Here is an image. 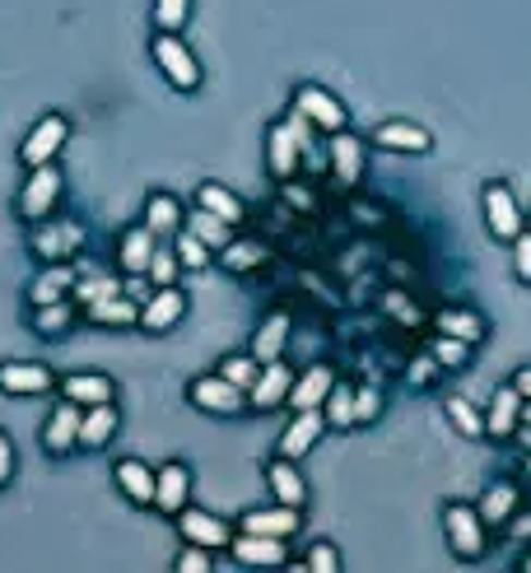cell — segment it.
<instances>
[{"mask_svg":"<svg viewBox=\"0 0 531 573\" xmlns=\"http://www.w3.org/2000/svg\"><path fill=\"white\" fill-rule=\"evenodd\" d=\"M154 61H159V71L168 75V84H178V89H196L201 84V65L178 33H159V38H154Z\"/></svg>","mask_w":531,"mask_h":573,"instance_id":"6da1fadb","label":"cell"},{"mask_svg":"<svg viewBox=\"0 0 531 573\" xmlns=\"http://www.w3.org/2000/svg\"><path fill=\"white\" fill-rule=\"evenodd\" d=\"M443 532H448V546L461 554V560H475V554L485 550V523L475 509H467V503H452V509L443 513Z\"/></svg>","mask_w":531,"mask_h":573,"instance_id":"7a4b0ae2","label":"cell"},{"mask_svg":"<svg viewBox=\"0 0 531 573\" xmlns=\"http://www.w3.org/2000/svg\"><path fill=\"white\" fill-rule=\"evenodd\" d=\"M57 196H61L57 164H38V168H33V178L24 182V191H20V211L28 219H43L47 211H57Z\"/></svg>","mask_w":531,"mask_h":573,"instance_id":"3957f363","label":"cell"},{"mask_svg":"<svg viewBox=\"0 0 531 573\" xmlns=\"http://www.w3.org/2000/svg\"><path fill=\"white\" fill-rule=\"evenodd\" d=\"M485 224H490V234L499 242H512L522 234V211H518V201H512V191L504 182L485 187Z\"/></svg>","mask_w":531,"mask_h":573,"instance_id":"277c9868","label":"cell"},{"mask_svg":"<svg viewBox=\"0 0 531 573\" xmlns=\"http://www.w3.org/2000/svg\"><path fill=\"white\" fill-rule=\"evenodd\" d=\"M178 527H182V536H186V546L219 550V546L233 541V532H229L225 517H215V513H205V509H182V513H178Z\"/></svg>","mask_w":531,"mask_h":573,"instance_id":"5b68a950","label":"cell"},{"mask_svg":"<svg viewBox=\"0 0 531 573\" xmlns=\"http://www.w3.org/2000/svg\"><path fill=\"white\" fill-rule=\"evenodd\" d=\"M294 108L313 121L317 131H346V108H340V103L327 94V89H317V84H303V89L294 94Z\"/></svg>","mask_w":531,"mask_h":573,"instance_id":"8992f818","label":"cell"},{"mask_svg":"<svg viewBox=\"0 0 531 573\" xmlns=\"http://www.w3.org/2000/svg\"><path fill=\"white\" fill-rule=\"evenodd\" d=\"M192 402L201 410H210V415H238L248 402V392L243 387H233V382L219 373V378H196L192 382Z\"/></svg>","mask_w":531,"mask_h":573,"instance_id":"52a82bcc","label":"cell"},{"mask_svg":"<svg viewBox=\"0 0 531 573\" xmlns=\"http://www.w3.org/2000/svg\"><path fill=\"white\" fill-rule=\"evenodd\" d=\"M322 429H327V415H322L317 406L294 410V425H289V429L280 433V457L299 462L303 453H313V443L322 439Z\"/></svg>","mask_w":531,"mask_h":573,"instance_id":"ba28073f","label":"cell"},{"mask_svg":"<svg viewBox=\"0 0 531 573\" xmlns=\"http://www.w3.org/2000/svg\"><path fill=\"white\" fill-rule=\"evenodd\" d=\"M289 382H294V373L285 369V359L262 363V373H256V382L248 387V406H252V410H276L285 396H289Z\"/></svg>","mask_w":531,"mask_h":573,"instance_id":"9c48e42d","label":"cell"},{"mask_svg":"<svg viewBox=\"0 0 531 573\" xmlns=\"http://www.w3.org/2000/svg\"><path fill=\"white\" fill-rule=\"evenodd\" d=\"M65 135H71V131H65V121H61V117H43L38 127L28 131V141L20 145V159H24L28 168L51 164V159H57V150L65 145Z\"/></svg>","mask_w":531,"mask_h":573,"instance_id":"30bf717a","label":"cell"},{"mask_svg":"<svg viewBox=\"0 0 531 573\" xmlns=\"http://www.w3.org/2000/svg\"><path fill=\"white\" fill-rule=\"evenodd\" d=\"M182 312H186V294L173 289V285H164V289H154L145 299V308H141V318H135V322H141L145 332H168V326L182 322Z\"/></svg>","mask_w":531,"mask_h":573,"instance_id":"8fae6325","label":"cell"},{"mask_svg":"<svg viewBox=\"0 0 531 573\" xmlns=\"http://www.w3.org/2000/svg\"><path fill=\"white\" fill-rule=\"evenodd\" d=\"M186 494H192V476H186V466L168 462L164 471H154V509L159 513H182L186 509Z\"/></svg>","mask_w":531,"mask_h":573,"instance_id":"7c38bea8","label":"cell"},{"mask_svg":"<svg viewBox=\"0 0 531 573\" xmlns=\"http://www.w3.org/2000/svg\"><path fill=\"white\" fill-rule=\"evenodd\" d=\"M233 546V560L238 564H252V569H270V564H285V546L280 536H262V532H243Z\"/></svg>","mask_w":531,"mask_h":573,"instance_id":"4fadbf2b","label":"cell"},{"mask_svg":"<svg viewBox=\"0 0 531 573\" xmlns=\"http://www.w3.org/2000/svg\"><path fill=\"white\" fill-rule=\"evenodd\" d=\"M331 387H336V373L327 369V363H313V369H307L303 378L289 382V396H285V402L294 406V410H307V406H322V402H327Z\"/></svg>","mask_w":531,"mask_h":573,"instance_id":"5bb4252c","label":"cell"},{"mask_svg":"<svg viewBox=\"0 0 531 573\" xmlns=\"http://www.w3.org/2000/svg\"><path fill=\"white\" fill-rule=\"evenodd\" d=\"M33 252L43 262H65L71 252H80V229L75 224H38L33 229Z\"/></svg>","mask_w":531,"mask_h":573,"instance_id":"9a60e30c","label":"cell"},{"mask_svg":"<svg viewBox=\"0 0 531 573\" xmlns=\"http://www.w3.org/2000/svg\"><path fill=\"white\" fill-rule=\"evenodd\" d=\"M80 406L75 402H61L57 410H51L47 420V433H43V447L47 453H71V447H80Z\"/></svg>","mask_w":531,"mask_h":573,"instance_id":"2e32d148","label":"cell"},{"mask_svg":"<svg viewBox=\"0 0 531 573\" xmlns=\"http://www.w3.org/2000/svg\"><path fill=\"white\" fill-rule=\"evenodd\" d=\"M266 159H270V172L276 178H294L299 172V159H303V150L294 141V131H289V121H276L266 135Z\"/></svg>","mask_w":531,"mask_h":573,"instance_id":"e0dca14e","label":"cell"},{"mask_svg":"<svg viewBox=\"0 0 531 573\" xmlns=\"http://www.w3.org/2000/svg\"><path fill=\"white\" fill-rule=\"evenodd\" d=\"M522 425V392L518 387H499L490 402V415H485V433L494 439H508V433H518Z\"/></svg>","mask_w":531,"mask_h":573,"instance_id":"ac0fdd59","label":"cell"},{"mask_svg":"<svg viewBox=\"0 0 531 573\" xmlns=\"http://www.w3.org/2000/svg\"><path fill=\"white\" fill-rule=\"evenodd\" d=\"M51 387V373L43 363H0V392L10 396H43Z\"/></svg>","mask_w":531,"mask_h":573,"instance_id":"d6986e66","label":"cell"},{"mask_svg":"<svg viewBox=\"0 0 531 573\" xmlns=\"http://www.w3.org/2000/svg\"><path fill=\"white\" fill-rule=\"evenodd\" d=\"M331 172H336V182H346V187L364 178V145H359L354 135L331 131Z\"/></svg>","mask_w":531,"mask_h":573,"instance_id":"ffe728a7","label":"cell"},{"mask_svg":"<svg viewBox=\"0 0 531 573\" xmlns=\"http://www.w3.org/2000/svg\"><path fill=\"white\" fill-rule=\"evenodd\" d=\"M112 433H117V410H112V402L84 406V415H80V447H108Z\"/></svg>","mask_w":531,"mask_h":573,"instance_id":"44dd1931","label":"cell"},{"mask_svg":"<svg viewBox=\"0 0 531 573\" xmlns=\"http://www.w3.org/2000/svg\"><path fill=\"white\" fill-rule=\"evenodd\" d=\"M303 527V517H299V509H289V503H280V509H256V513H248L243 517V532H262V536H294Z\"/></svg>","mask_w":531,"mask_h":573,"instance_id":"7402d4cb","label":"cell"},{"mask_svg":"<svg viewBox=\"0 0 531 573\" xmlns=\"http://www.w3.org/2000/svg\"><path fill=\"white\" fill-rule=\"evenodd\" d=\"M71 289H75V271L65 266V262H47V271L28 285V299H33V308H38V303H57V299H65Z\"/></svg>","mask_w":531,"mask_h":573,"instance_id":"603a6c76","label":"cell"},{"mask_svg":"<svg viewBox=\"0 0 531 573\" xmlns=\"http://www.w3.org/2000/svg\"><path fill=\"white\" fill-rule=\"evenodd\" d=\"M373 141H378L383 150H401V154H424V150L434 145L430 131L410 127V121H383V127L373 131Z\"/></svg>","mask_w":531,"mask_h":573,"instance_id":"cb8c5ba5","label":"cell"},{"mask_svg":"<svg viewBox=\"0 0 531 573\" xmlns=\"http://www.w3.org/2000/svg\"><path fill=\"white\" fill-rule=\"evenodd\" d=\"M61 396L75 406H98V402H112V378L102 373H71L61 382Z\"/></svg>","mask_w":531,"mask_h":573,"instance_id":"d4e9b609","label":"cell"},{"mask_svg":"<svg viewBox=\"0 0 531 573\" xmlns=\"http://www.w3.org/2000/svg\"><path fill=\"white\" fill-rule=\"evenodd\" d=\"M434 326L443 336H457V341H467V345H481L485 341V322L475 318L471 308H443L438 318H434Z\"/></svg>","mask_w":531,"mask_h":573,"instance_id":"484cf974","label":"cell"},{"mask_svg":"<svg viewBox=\"0 0 531 573\" xmlns=\"http://www.w3.org/2000/svg\"><path fill=\"white\" fill-rule=\"evenodd\" d=\"M285 345H289V312H270L262 322V332H256V341H252V355L262 363H270V359L285 355Z\"/></svg>","mask_w":531,"mask_h":573,"instance_id":"4316f807","label":"cell"},{"mask_svg":"<svg viewBox=\"0 0 531 573\" xmlns=\"http://www.w3.org/2000/svg\"><path fill=\"white\" fill-rule=\"evenodd\" d=\"M475 513H481L485 527H504L508 517L518 513V490H512V485H490L485 499L475 503Z\"/></svg>","mask_w":531,"mask_h":573,"instance_id":"83f0119b","label":"cell"},{"mask_svg":"<svg viewBox=\"0 0 531 573\" xmlns=\"http://www.w3.org/2000/svg\"><path fill=\"white\" fill-rule=\"evenodd\" d=\"M196 205H201V211H210V215H219L225 224H243V201H238L229 187H219V182H201Z\"/></svg>","mask_w":531,"mask_h":573,"instance_id":"f1b7e54d","label":"cell"},{"mask_svg":"<svg viewBox=\"0 0 531 573\" xmlns=\"http://www.w3.org/2000/svg\"><path fill=\"white\" fill-rule=\"evenodd\" d=\"M154 242H159V238H154L145 224H141V229H126V234H122V242H117V256H122V266H126L131 275H141V271L149 266Z\"/></svg>","mask_w":531,"mask_h":573,"instance_id":"f546056e","label":"cell"},{"mask_svg":"<svg viewBox=\"0 0 531 573\" xmlns=\"http://www.w3.org/2000/svg\"><path fill=\"white\" fill-rule=\"evenodd\" d=\"M178 224H182V205L173 201V196H149L145 201V229L154 234V238H168V234H178Z\"/></svg>","mask_w":531,"mask_h":573,"instance_id":"4dcf8cb0","label":"cell"},{"mask_svg":"<svg viewBox=\"0 0 531 573\" xmlns=\"http://www.w3.org/2000/svg\"><path fill=\"white\" fill-rule=\"evenodd\" d=\"M266 480H270V490H276V499L280 503H289V509H303V499H307V485H303V476L289 466V457L285 462H276L266 471Z\"/></svg>","mask_w":531,"mask_h":573,"instance_id":"1f68e13d","label":"cell"},{"mask_svg":"<svg viewBox=\"0 0 531 573\" xmlns=\"http://www.w3.org/2000/svg\"><path fill=\"white\" fill-rule=\"evenodd\" d=\"M117 485H122V494L135 499V503H149L154 499V471L141 462H117Z\"/></svg>","mask_w":531,"mask_h":573,"instance_id":"d6a6232c","label":"cell"},{"mask_svg":"<svg viewBox=\"0 0 531 573\" xmlns=\"http://www.w3.org/2000/svg\"><path fill=\"white\" fill-rule=\"evenodd\" d=\"M219 262L229 271H256L270 262V248H262V242H225V248H219Z\"/></svg>","mask_w":531,"mask_h":573,"instance_id":"836d02e7","label":"cell"},{"mask_svg":"<svg viewBox=\"0 0 531 573\" xmlns=\"http://www.w3.org/2000/svg\"><path fill=\"white\" fill-rule=\"evenodd\" d=\"M186 229H192V234L205 242V248H225V242H233V224H225V219L210 215V211H192Z\"/></svg>","mask_w":531,"mask_h":573,"instance_id":"e575fe53","label":"cell"},{"mask_svg":"<svg viewBox=\"0 0 531 573\" xmlns=\"http://www.w3.org/2000/svg\"><path fill=\"white\" fill-rule=\"evenodd\" d=\"M89 318L102 322V326H131L135 318H141V312H135L131 299H122V294H108V299L89 303Z\"/></svg>","mask_w":531,"mask_h":573,"instance_id":"d590c367","label":"cell"},{"mask_svg":"<svg viewBox=\"0 0 531 573\" xmlns=\"http://www.w3.org/2000/svg\"><path fill=\"white\" fill-rule=\"evenodd\" d=\"M178 271H182V262H178V252L173 248H159L154 242V256H149V266H145V275H149V285H173L178 280Z\"/></svg>","mask_w":531,"mask_h":573,"instance_id":"8d00e7d4","label":"cell"},{"mask_svg":"<svg viewBox=\"0 0 531 573\" xmlns=\"http://www.w3.org/2000/svg\"><path fill=\"white\" fill-rule=\"evenodd\" d=\"M448 420L467 433V439H481V433H485V415L475 410L471 402H461V396H448Z\"/></svg>","mask_w":531,"mask_h":573,"instance_id":"74e56055","label":"cell"},{"mask_svg":"<svg viewBox=\"0 0 531 573\" xmlns=\"http://www.w3.org/2000/svg\"><path fill=\"white\" fill-rule=\"evenodd\" d=\"M322 415H327V425H354V392L350 387H331L327 402H322Z\"/></svg>","mask_w":531,"mask_h":573,"instance_id":"f35d334b","label":"cell"},{"mask_svg":"<svg viewBox=\"0 0 531 573\" xmlns=\"http://www.w3.org/2000/svg\"><path fill=\"white\" fill-rule=\"evenodd\" d=\"M33 326H38L43 336H61L65 326H71V303L57 299V303H38V318H33Z\"/></svg>","mask_w":531,"mask_h":573,"instance_id":"ab89813d","label":"cell"},{"mask_svg":"<svg viewBox=\"0 0 531 573\" xmlns=\"http://www.w3.org/2000/svg\"><path fill=\"white\" fill-rule=\"evenodd\" d=\"M434 359H438V369H461V363L471 359V345L467 341H457V336H443L438 332V341H434V350H430Z\"/></svg>","mask_w":531,"mask_h":573,"instance_id":"60d3db41","label":"cell"},{"mask_svg":"<svg viewBox=\"0 0 531 573\" xmlns=\"http://www.w3.org/2000/svg\"><path fill=\"white\" fill-rule=\"evenodd\" d=\"M186 10H192V0H154V24L159 33H178L186 24Z\"/></svg>","mask_w":531,"mask_h":573,"instance_id":"b9f144b4","label":"cell"},{"mask_svg":"<svg viewBox=\"0 0 531 573\" xmlns=\"http://www.w3.org/2000/svg\"><path fill=\"white\" fill-rule=\"evenodd\" d=\"M173 252H178V262H182V266H192V271H201L205 262H210V248H205V242H201L192 229H186V234H178Z\"/></svg>","mask_w":531,"mask_h":573,"instance_id":"7bdbcfd3","label":"cell"},{"mask_svg":"<svg viewBox=\"0 0 531 573\" xmlns=\"http://www.w3.org/2000/svg\"><path fill=\"white\" fill-rule=\"evenodd\" d=\"M219 373H225L229 382H233V387H252V382H256V373H262V359H256V355H238V359H225V369H219Z\"/></svg>","mask_w":531,"mask_h":573,"instance_id":"ee69618b","label":"cell"},{"mask_svg":"<svg viewBox=\"0 0 531 573\" xmlns=\"http://www.w3.org/2000/svg\"><path fill=\"white\" fill-rule=\"evenodd\" d=\"M383 410V392L378 387H359L354 392V425H373Z\"/></svg>","mask_w":531,"mask_h":573,"instance_id":"f6af8a7d","label":"cell"},{"mask_svg":"<svg viewBox=\"0 0 531 573\" xmlns=\"http://www.w3.org/2000/svg\"><path fill=\"white\" fill-rule=\"evenodd\" d=\"M108 294H122V285H117V280H75V299L84 308L98 303V299H108Z\"/></svg>","mask_w":531,"mask_h":573,"instance_id":"bcb514c9","label":"cell"},{"mask_svg":"<svg viewBox=\"0 0 531 573\" xmlns=\"http://www.w3.org/2000/svg\"><path fill=\"white\" fill-rule=\"evenodd\" d=\"M512 271H518L522 285H531V234L527 229L512 238Z\"/></svg>","mask_w":531,"mask_h":573,"instance_id":"7dc6e473","label":"cell"},{"mask_svg":"<svg viewBox=\"0 0 531 573\" xmlns=\"http://www.w3.org/2000/svg\"><path fill=\"white\" fill-rule=\"evenodd\" d=\"M303 569H313V573H336L340 569V554L331 546H313L307 550V564Z\"/></svg>","mask_w":531,"mask_h":573,"instance_id":"c3c4849f","label":"cell"},{"mask_svg":"<svg viewBox=\"0 0 531 573\" xmlns=\"http://www.w3.org/2000/svg\"><path fill=\"white\" fill-rule=\"evenodd\" d=\"M210 564H215V560H210V550H205V546L182 550V560H178V569H182V573H205Z\"/></svg>","mask_w":531,"mask_h":573,"instance_id":"681fc988","label":"cell"},{"mask_svg":"<svg viewBox=\"0 0 531 573\" xmlns=\"http://www.w3.org/2000/svg\"><path fill=\"white\" fill-rule=\"evenodd\" d=\"M434 373H438V359H434V355H424V359H415V363L406 369V378L415 382V387H420V382H434Z\"/></svg>","mask_w":531,"mask_h":573,"instance_id":"f907efd6","label":"cell"},{"mask_svg":"<svg viewBox=\"0 0 531 573\" xmlns=\"http://www.w3.org/2000/svg\"><path fill=\"white\" fill-rule=\"evenodd\" d=\"M10 471H14V447H10L5 433H0V485L10 480Z\"/></svg>","mask_w":531,"mask_h":573,"instance_id":"816d5d0a","label":"cell"},{"mask_svg":"<svg viewBox=\"0 0 531 573\" xmlns=\"http://www.w3.org/2000/svg\"><path fill=\"white\" fill-rule=\"evenodd\" d=\"M383 303H387V312H401V318H406V322H420V318H415V308H410V303L401 299V294H387V299H383Z\"/></svg>","mask_w":531,"mask_h":573,"instance_id":"f5cc1de1","label":"cell"},{"mask_svg":"<svg viewBox=\"0 0 531 573\" xmlns=\"http://www.w3.org/2000/svg\"><path fill=\"white\" fill-rule=\"evenodd\" d=\"M512 387H518V392L527 396V402H531V369H522L518 378H512Z\"/></svg>","mask_w":531,"mask_h":573,"instance_id":"db71d44e","label":"cell"},{"mask_svg":"<svg viewBox=\"0 0 531 573\" xmlns=\"http://www.w3.org/2000/svg\"><path fill=\"white\" fill-rule=\"evenodd\" d=\"M354 211H359V219H364V224H378V219H383L378 205H354Z\"/></svg>","mask_w":531,"mask_h":573,"instance_id":"11a10c76","label":"cell"},{"mask_svg":"<svg viewBox=\"0 0 531 573\" xmlns=\"http://www.w3.org/2000/svg\"><path fill=\"white\" fill-rule=\"evenodd\" d=\"M522 425H531V402H527V396H522Z\"/></svg>","mask_w":531,"mask_h":573,"instance_id":"9f6ffc18","label":"cell"},{"mask_svg":"<svg viewBox=\"0 0 531 573\" xmlns=\"http://www.w3.org/2000/svg\"><path fill=\"white\" fill-rule=\"evenodd\" d=\"M522 447H527V453H531V425L522 429Z\"/></svg>","mask_w":531,"mask_h":573,"instance_id":"6f0895ef","label":"cell"},{"mask_svg":"<svg viewBox=\"0 0 531 573\" xmlns=\"http://www.w3.org/2000/svg\"><path fill=\"white\" fill-rule=\"evenodd\" d=\"M531 532V517H522V523H518V536H527Z\"/></svg>","mask_w":531,"mask_h":573,"instance_id":"680465c9","label":"cell"}]
</instances>
